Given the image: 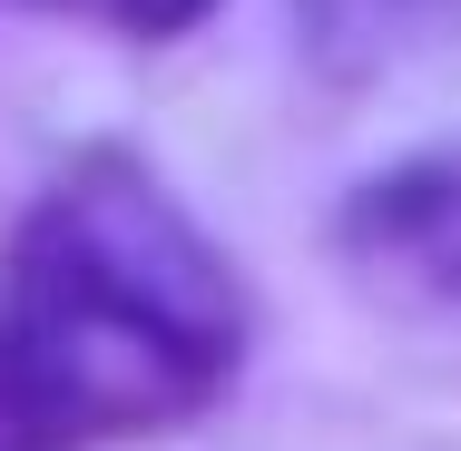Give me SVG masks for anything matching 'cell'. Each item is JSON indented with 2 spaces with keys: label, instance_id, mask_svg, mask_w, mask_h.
Returning a JSON list of instances; mask_svg holds the SVG:
<instances>
[{
  "label": "cell",
  "instance_id": "6da1fadb",
  "mask_svg": "<svg viewBox=\"0 0 461 451\" xmlns=\"http://www.w3.org/2000/svg\"><path fill=\"white\" fill-rule=\"evenodd\" d=\"M246 344V304L167 186L89 158L40 196L0 266V383L50 451L186 422Z\"/></svg>",
  "mask_w": 461,
  "mask_h": 451
},
{
  "label": "cell",
  "instance_id": "7a4b0ae2",
  "mask_svg": "<svg viewBox=\"0 0 461 451\" xmlns=\"http://www.w3.org/2000/svg\"><path fill=\"white\" fill-rule=\"evenodd\" d=\"M98 10H108L118 30H148V40H158V30H186L206 0H98Z\"/></svg>",
  "mask_w": 461,
  "mask_h": 451
},
{
  "label": "cell",
  "instance_id": "3957f363",
  "mask_svg": "<svg viewBox=\"0 0 461 451\" xmlns=\"http://www.w3.org/2000/svg\"><path fill=\"white\" fill-rule=\"evenodd\" d=\"M0 451H50V442H40V422L20 412V392H10V383H0Z\"/></svg>",
  "mask_w": 461,
  "mask_h": 451
}]
</instances>
